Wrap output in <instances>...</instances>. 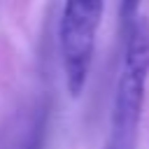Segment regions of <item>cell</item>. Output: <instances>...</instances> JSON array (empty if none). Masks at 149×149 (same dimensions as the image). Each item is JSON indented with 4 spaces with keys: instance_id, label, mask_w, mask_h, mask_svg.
I'll return each mask as SVG.
<instances>
[{
    "instance_id": "cell-4",
    "label": "cell",
    "mask_w": 149,
    "mask_h": 149,
    "mask_svg": "<svg viewBox=\"0 0 149 149\" xmlns=\"http://www.w3.org/2000/svg\"><path fill=\"white\" fill-rule=\"evenodd\" d=\"M26 149H42V126H37V128H35V133L28 137Z\"/></svg>"
},
{
    "instance_id": "cell-3",
    "label": "cell",
    "mask_w": 149,
    "mask_h": 149,
    "mask_svg": "<svg viewBox=\"0 0 149 149\" xmlns=\"http://www.w3.org/2000/svg\"><path fill=\"white\" fill-rule=\"evenodd\" d=\"M137 14H140V0H121V5H119L121 28H123V26H128Z\"/></svg>"
},
{
    "instance_id": "cell-2",
    "label": "cell",
    "mask_w": 149,
    "mask_h": 149,
    "mask_svg": "<svg viewBox=\"0 0 149 149\" xmlns=\"http://www.w3.org/2000/svg\"><path fill=\"white\" fill-rule=\"evenodd\" d=\"M102 12L105 0H63L58 19V54L65 88L72 98H79L86 88Z\"/></svg>"
},
{
    "instance_id": "cell-1",
    "label": "cell",
    "mask_w": 149,
    "mask_h": 149,
    "mask_svg": "<svg viewBox=\"0 0 149 149\" xmlns=\"http://www.w3.org/2000/svg\"><path fill=\"white\" fill-rule=\"evenodd\" d=\"M149 84V19L135 16L123 26V51L114 81L109 123L102 149H137L142 109Z\"/></svg>"
}]
</instances>
